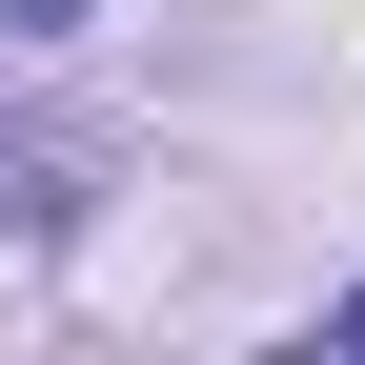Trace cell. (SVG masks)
Here are the masks:
<instances>
[{
	"label": "cell",
	"mask_w": 365,
	"mask_h": 365,
	"mask_svg": "<svg viewBox=\"0 0 365 365\" xmlns=\"http://www.w3.org/2000/svg\"><path fill=\"white\" fill-rule=\"evenodd\" d=\"M102 122H21V143H0V223H81V203H102Z\"/></svg>",
	"instance_id": "6da1fadb"
},
{
	"label": "cell",
	"mask_w": 365,
	"mask_h": 365,
	"mask_svg": "<svg viewBox=\"0 0 365 365\" xmlns=\"http://www.w3.org/2000/svg\"><path fill=\"white\" fill-rule=\"evenodd\" d=\"M0 21H21V41H81V0H0Z\"/></svg>",
	"instance_id": "7a4b0ae2"
}]
</instances>
